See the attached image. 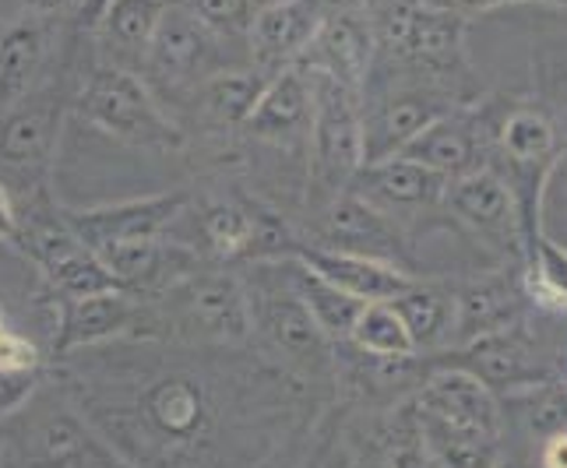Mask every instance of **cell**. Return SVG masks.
Returning a JSON list of instances; mask_svg holds the SVG:
<instances>
[{
	"label": "cell",
	"instance_id": "1",
	"mask_svg": "<svg viewBox=\"0 0 567 468\" xmlns=\"http://www.w3.org/2000/svg\"><path fill=\"white\" fill-rule=\"evenodd\" d=\"M127 468H297L339 398L247 349L113 342L50 360Z\"/></svg>",
	"mask_w": 567,
	"mask_h": 468
},
{
	"label": "cell",
	"instance_id": "2",
	"mask_svg": "<svg viewBox=\"0 0 567 468\" xmlns=\"http://www.w3.org/2000/svg\"><path fill=\"white\" fill-rule=\"evenodd\" d=\"M250 310V345L286 377L339 398V353L289 282L286 258L258 261L240 275Z\"/></svg>",
	"mask_w": 567,
	"mask_h": 468
},
{
	"label": "cell",
	"instance_id": "3",
	"mask_svg": "<svg viewBox=\"0 0 567 468\" xmlns=\"http://www.w3.org/2000/svg\"><path fill=\"white\" fill-rule=\"evenodd\" d=\"M426 468H494L507 444L504 405L458 370H430L409 395Z\"/></svg>",
	"mask_w": 567,
	"mask_h": 468
},
{
	"label": "cell",
	"instance_id": "4",
	"mask_svg": "<svg viewBox=\"0 0 567 468\" xmlns=\"http://www.w3.org/2000/svg\"><path fill=\"white\" fill-rule=\"evenodd\" d=\"M491 121V169L507 184L518 205L525 253L543 237V205L557 166L567 155L557 116L533 100L486 103Z\"/></svg>",
	"mask_w": 567,
	"mask_h": 468
},
{
	"label": "cell",
	"instance_id": "5",
	"mask_svg": "<svg viewBox=\"0 0 567 468\" xmlns=\"http://www.w3.org/2000/svg\"><path fill=\"white\" fill-rule=\"evenodd\" d=\"M0 468H127L50 374L0 423Z\"/></svg>",
	"mask_w": 567,
	"mask_h": 468
},
{
	"label": "cell",
	"instance_id": "6",
	"mask_svg": "<svg viewBox=\"0 0 567 468\" xmlns=\"http://www.w3.org/2000/svg\"><path fill=\"white\" fill-rule=\"evenodd\" d=\"M148 306V342L190 349H250V310L240 275L198 268Z\"/></svg>",
	"mask_w": 567,
	"mask_h": 468
},
{
	"label": "cell",
	"instance_id": "7",
	"mask_svg": "<svg viewBox=\"0 0 567 468\" xmlns=\"http://www.w3.org/2000/svg\"><path fill=\"white\" fill-rule=\"evenodd\" d=\"M423 377L430 370H458L480 381L486 392L497 398H512L518 392H529L536 384L564 377V366L557 360V349L543 331L533 327V310L512 327L483 335L476 342L441 349V353L416 356Z\"/></svg>",
	"mask_w": 567,
	"mask_h": 468
},
{
	"label": "cell",
	"instance_id": "8",
	"mask_svg": "<svg viewBox=\"0 0 567 468\" xmlns=\"http://www.w3.org/2000/svg\"><path fill=\"white\" fill-rule=\"evenodd\" d=\"M74 106L85 124L124 145L159 152H173L184 145V131L169 121L148 85L138 82L127 67H95L82 92H78Z\"/></svg>",
	"mask_w": 567,
	"mask_h": 468
},
{
	"label": "cell",
	"instance_id": "9",
	"mask_svg": "<svg viewBox=\"0 0 567 468\" xmlns=\"http://www.w3.org/2000/svg\"><path fill=\"white\" fill-rule=\"evenodd\" d=\"M14 247L39 268L53 297H95V292L121 289L100 261V253L89 250L64 222V211L35 198L29 211H18Z\"/></svg>",
	"mask_w": 567,
	"mask_h": 468
},
{
	"label": "cell",
	"instance_id": "10",
	"mask_svg": "<svg viewBox=\"0 0 567 468\" xmlns=\"http://www.w3.org/2000/svg\"><path fill=\"white\" fill-rule=\"evenodd\" d=\"M315 74V116H310V184L315 201L328 205L349 190L363 169V106L353 89L321 71Z\"/></svg>",
	"mask_w": 567,
	"mask_h": 468
},
{
	"label": "cell",
	"instance_id": "11",
	"mask_svg": "<svg viewBox=\"0 0 567 468\" xmlns=\"http://www.w3.org/2000/svg\"><path fill=\"white\" fill-rule=\"evenodd\" d=\"M465 29L468 18L462 11L399 0L384 14L381 39L391 53L402 56L409 67H416L430 82L452 85V77L465 71Z\"/></svg>",
	"mask_w": 567,
	"mask_h": 468
},
{
	"label": "cell",
	"instance_id": "12",
	"mask_svg": "<svg viewBox=\"0 0 567 468\" xmlns=\"http://www.w3.org/2000/svg\"><path fill=\"white\" fill-rule=\"evenodd\" d=\"M465 103H476V100L465 95L462 89L426 82V77L378 95L374 103L363 106V166L399 155L409 142H416L430 124Z\"/></svg>",
	"mask_w": 567,
	"mask_h": 468
},
{
	"label": "cell",
	"instance_id": "13",
	"mask_svg": "<svg viewBox=\"0 0 567 468\" xmlns=\"http://www.w3.org/2000/svg\"><path fill=\"white\" fill-rule=\"evenodd\" d=\"M441 211H447V219L491 250L497 264L522 268L525 240H522L518 205L512 198V190H507V184L491 166L468 173V177L447 180Z\"/></svg>",
	"mask_w": 567,
	"mask_h": 468
},
{
	"label": "cell",
	"instance_id": "14",
	"mask_svg": "<svg viewBox=\"0 0 567 468\" xmlns=\"http://www.w3.org/2000/svg\"><path fill=\"white\" fill-rule=\"evenodd\" d=\"M202 250L219 261H282L297 250V240L279 216L244 198H212L194 216Z\"/></svg>",
	"mask_w": 567,
	"mask_h": 468
},
{
	"label": "cell",
	"instance_id": "15",
	"mask_svg": "<svg viewBox=\"0 0 567 468\" xmlns=\"http://www.w3.org/2000/svg\"><path fill=\"white\" fill-rule=\"evenodd\" d=\"M113 342H148V306L124 289L95 297H56V327L50 360Z\"/></svg>",
	"mask_w": 567,
	"mask_h": 468
},
{
	"label": "cell",
	"instance_id": "16",
	"mask_svg": "<svg viewBox=\"0 0 567 468\" xmlns=\"http://www.w3.org/2000/svg\"><path fill=\"white\" fill-rule=\"evenodd\" d=\"M310 247L357 253V258L384 261L391 268H402L409 275H416V261L402 237V226L395 219H388L381 208L363 201L353 190H342L339 198L321 205L318 243H310Z\"/></svg>",
	"mask_w": 567,
	"mask_h": 468
},
{
	"label": "cell",
	"instance_id": "17",
	"mask_svg": "<svg viewBox=\"0 0 567 468\" xmlns=\"http://www.w3.org/2000/svg\"><path fill=\"white\" fill-rule=\"evenodd\" d=\"M187 205L190 194L173 190V194H148V198L100 205V208H61V211L74 237L89 250L100 253L116 243L169 237V229L181 222Z\"/></svg>",
	"mask_w": 567,
	"mask_h": 468
},
{
	"label": "cell",
	"instance_id": "18",
	"mask_svg": "<svg viewBox=\"0 0 567 468\" xmlns=\"http://www.w3.org/2000/svg\"><path fill=\"white\" fill-rule=\"evenodd\" d=\"M219 43H223L219 35H212L198 18L173 0L148 39L142 64L166 89H184V85L202 89L212 74L226 71Z\"/></svg>",
	"mask_w": 567,
	"mask_h": 468
},
{
	"label": "cell",
	"instance_id": "19",
	"mask_svg": "<svg viewBox=\"0 0 567 468\" xmlns=\"http://www.w3.org/2000/svg\"><path fill=\"white\" fill-rule=\"evenodd\" d=\"M399 155L434 169L444 180H458L468 173L491 166V121L486 103H465L441 121L430 124L416 142H409Z\"/></svg>",
	"mask_w": 567,
	"mask_h": 468
},
{
	"label": "cell",
	"instance_id": "20",
	"mask_svg": "<svg viewBox=\"0 0 567 468\" xmlns=\"http://www.w3.org/2000/svg\"><path fill=\"white\" fill-rule=\"evenodd\" d=\"M61 121L64 103L53 89H32L0 110V166L14 177H39L53 159Z\"/></svg>",
	"mask_w": 567,
	"mask_h": 468
},
{
	"label": "cell",
	"instance_id": "21",
	"mask_svg": "<svg viewBox=\"0 0 567 468\" xmlns=\"http://www.w3.org/2000/svg\"><path fill=\"white\" fill-rule=\"evenodd\" d=\"M452 300H455L452 345H465L483 335H494V331L512 327L533 310L522 289V268H507V264L476 271V275L455 282Z\"/></svg>",
	"mask_w": 567,
	"mask_h": 468
},
{
	"label": "cell",
	"instance_id": "22",
	"mask_svg": "<svg viewBox=\"0 0 567 468\" xmlns=\"http://www.w3.org/2000/svg\"><path fill=\"white\" fill-rule=\"evenodd\" d=\"M444 187L447 180L437 177L434 169H426L405 155H391V159L381 163H367L349 190L360 194L363 201H370L374 208H381L388 219H395L402 226V219L423 216V211H437L444 201Z\"/></svg>",
	"mask_w": 567,
	"mask_h": 468
},
{
	"label": "cell",
	"instance_id": "23",
	"mask_svg": "<svg viewBox=\"0 0 567 468\" xmlns=\"http://www.w3.org/2000/svg\"><path fill=\"white\" fill-rule=\"evenodd\" d=\"M310 116H315V74L297 61L268 77L244 127L265 142H297L310 134Z\"/></svg>",
	"mask_w": 567,
	"mask_h": 468
},
{
	"label": "cell",
	"instance_id": "24",
	"mask_svg": "<svg viewBox=\"0 0 567 468\" xmlns=\"http://www.w3.org/2000/svg\"><path fill=\"white\" fill-rule=\"evenodd\" d=\"M370 61H374V32L353 11H339L321 22L318 35L310 39V46L303 53V67L321 71L328 77H336L339 85L353 89L360 95Z\"/></svg>",
	"mask_w": 567,
	"mask_h": 468
},
{
	"label": "cell",
	"instance_id": "25",
	"mask_svg": "<svg viewBox=\"0 0 567 468\" xmlns=\"http://www.w3.org/2000/svg\"><path fill=\"white\" fill-rule=\"evenodd\" d=\"M321 22V0H289V4L254 11L247 29L254 61L268 74H276L286 64H297V56L307 53Z\"/></svg>",
	"mask_w": 567,
	"mask_h": 468
},
{
	"label": "cell",
	"instance_id": "26",
	"mask_svg": "<svg viewBox=\"0 0 567 468\" xmlns=\"http://www.w3.org/2000/svg\"><path fill=\"white\" fill-rule=\"evenodd\" d=\"M310 271H318L324 282L342 289L346 297H353L360 303H388L395 300L399 292L413 282L416 275H409L402 268H391L384 261H370L357 258V253H342V250H324V247H310L297 243V250L289 253Z\"/></svg>",
	"mask_w": 567,
	"mask_h": 468
},
{
	"label": "cell",
	"instance_id": "27",
	"mask_svg": "<svg viewBox=\"0 0 567 468\" xmlns=\"http://www.w3.org/2000/svg\"><path fill=\"white\" fill-rule=\"evenodd\" d=\"M402 318L409 339H413L416 356L441 353L452 345L455 335V300L452 285L434 282V279H413L395 300H388Z\"/></svg>",
	"mask_w": 567,
	"mask_h": 468
},
{
	"label": "cell",
	"instance_id": "28",
	"mask_svg": "<svg viewBox=\"0 0 567 468\" xmlns=\"http://www.w3.org/2000/svg\"><path fill=\"white\" fill-rule=\"evenodd\" d=\"M47 64V32L35 22H14L0 32V110L35 89Z\"/></svg>",
	"mask_w": 567,
	"mask_h": 468
},
{
	"label": "cell",
	"instance_id": "29",
	"mask_svg": "<svg viewBox=\"0 0 567 468\" xmlns=\"http://www.w3.org/2000/svg\"><path fill=\"white\" fill-rule=\"evenodd\" d=\"M286 271H289V282L297 289V297L303 300V306L310 310V318L318 321V327L324 335L336 342V345H346L349 342V331H353L360 310L367 303L346 297L342 289H336L331 282H324L318 271H310L307 264H300L297 258H286Z\"/></svg>",
	"mask_w": 567,
	"mask_h": 468
},
{
	"label": "cell",
	"instance_id": "30",
	"mask_svg": "<svg viewBox=\"0 0 567 468\" xmlns=\"http://www.w3.org/2000/svg\"><path fill=\"white\" fill-rule=\"evenodd\" d=\"M507 434L518 430L533 444L567 434V377H554L546 384H536L529 392H518L512 398H501Z\"/></svg>",
	"mask_w": 567,
	"mask_h": 468
},
{
	"label": "cell",
	"instance_id": "31",
	"mask_svg": "<svg viewBox=\"0 0 567 468\" xmlns=\"http://www.w3.org/2000/svg\"><path fill=\"white\" fill-rule=\"evenodd\" d=\"M522 289L533 310L567 321V247L543 232L522 261Z\"/></svg>",
	"mask_w": 567,
	"mask_h": 468
},
{
	"label": "cell",
	"instance_id": "32",
	"mask_svg": "<svg viewBox=\"0 0 567 468\" xmlns=\"http://www.w3.org/2000/svg\"><path fill=\"white\" fill-rule=\"evenodd\" d=\"M268 71L261 67H226L212 74L202 85V110L215 124H240L250 116L254 103H258L261 89L268 85Z\"/></svg>",
	"mask_w": 567,
	"mask_h": 468
},
{
	"label": "cell",
	"instance_id": "33",
	"mask_svg": "<svg viewBox=\"0 0 567 468\" xmlns=\"http://www.w3.org/2000/svg\"><path fill=\"white\" fill-rule=\"evenodd\" d=\"M173 0H113L110 11L100 18V29L106 46L116 50L121 56H134L142 61L148 50V39L159 25V18L166 14V8Z\"/></svg>",
	"mask_w": 567,
	"mask_h": 468
},
{
	"label": "cell",
	"instance_id": "34",
	"mask_svg": "<svg viewBox=\"0 0 567 468\" xmlns=\"http://www.w3.org/2000/svg\"><path fill=\"white\" fill-rule=\"evenodd\" d=\"M349 349H357L363 356H374V360H409L416 356L413 339L402 324V318L395 314L391 303H367L360 310V318L349 331Z\"/></svg>",
	"mask_w": 567,
	"mask_h": 468
},
{
	"label": "cell",
	"instance_id": "35",
	"mask_svg": "<svg viewBox=\"0 0 567 468\" xmlns=\"http://www.w3.org/2000/svg\"><path fill=\"white\" fill-rule=\"evenodd\" d=\"M177 4L187 8L212 35H219V39L247 35L250 18H254L250 0H177Z\"/></svg>",
	"mask_w": 567,
	"mask_h": 468
},
{
	"label": "cell",
	"instance_id": "36",
	"mask_svg": "<svg viewBox=\"0 0 567 468\" xmlns=\"http://www.w3.org/2000/svg\"><path fill=\"white\" fill-rule=\"evenodd\" d=\"M50 374V370H47ZM47 374H0V423L14 416L39 387H43Z\"/></svg>",
	"mask_w": 567,
	"mask_h": 468
},
{
	"label": "cell",
	"instance_id": "37",
	"mask_svg": "<svg viewBox=\"0 0 567 468\" xmlns=\"http://www.w3.org/2000/svg\"><path fill=\"white\" fill-rule=\"evenodd\" d=\"M536 468H567V434H554L536 444Z\"/></svg>",
	"mask_w": 567,
	"mask_h": 468
},
{
	"label": "cell",
	"instance_id": "38",
	"mask_svg": "<svg viewBox=\"0 0 567 468\" xmlns=\"http://www.w3.org/2000/svg\"><path fill=\"white\" fill-rule=\"evenodd\" d=\"M14 232H18V205L8 184L0 180V243H14Z\"/></svg>",
	"mask_w": 567,
	"mask_h": 468
},
{
	"label": "cell",
	"instance_id": "39",
	"mask_svg": "<svg viewBox=\"0 0 567 468\" xmlns=\"http://www.w3.org/2000/svg\"><path fill=\"white\" fill-rule=\"evenodd\" d=\"M501 4H536V0H447L444 8L452 11H491V8H501ZM539 4H567V0H539Z\"/></svg>",
	"mask_w": 567,
	"mask_h": 468
},
{
	"label": "cell",
	"instance_id": "40",
	"mask_svg": "<svg viewBox=\"0 0 567 468\" xmlns=\"http://www.w3.org/2000/svg\"><path fill=\"white\" fill-rule=\"evenodd\" d=\"M110 4H113V0H82V4H78V18H82V25L85 29L100 25V18L110 11Z\"/></svg>",
	"mask_w": 567,
	"mask_h": 468
},
{
	"label": "cell",
	"instance_id": "41",
	"mask_svg": "<svg viewBox=\"0 0 567 468\" xmlns=\"http://www.w3.org/2000/svg\"><path fill=\"white\" fill-rule=\"evenodd\" d=\"M494 468H536V458L533 455H522V451H515V447L504 444V451L494 461Z\"/></svg>",
	"mask_w": 567,
	"mask_h": 468
},
{
	"label": "cell",
	"instance_id": "42",
	"mask_svg": "<svg viewBox=\"0 0 567 468\" xmlns=\"http://www.w3.org/2000/svg\"><path fill=\"white\" fill-rule=\"evenodd\" d=\"M25 4L35 8V11H61L68 4H82V0H25Z\"/></svg>",
	"mask_w": 567,
	"mask_h": 468
},
{
	"label": "cell",
	"instance_id": "43",
	"mask_svg": "<svg viewBox=\"0 0 567 468\" xmlns=\"http://www.w3.org/2000/svg\"><path fill=\"white\" fill-rule=\"evenodd\" d=\"M254 11H265V8H276V4H289V0H250Z\"/></svg>",
	"mask_w": 567,
	"mask_h": 468
},
{
	"label": "cell",
	"instance_id": "44",
	"mask_svg": "<svg viewBox=\"0 0 567 468\" xmlns=\"http://www.w3.org/2000/svg\"><path fill=\"white\" fill-rule=\"evenodd\" d=\"M564 92H567V56H564Z\"/></svg>",
	"mask_w": 567,
	"mask_h": 468
},
{
	"label": "cell",
	"instance_id": "45",
	"mask_svg": "<svg viewBox=\"0 0 567 468\" xmlns=\"http://www.w3.org/2000/svg\"><path fill=\"white\" fill-rule=\"evenodd\" d=\"M346 4H349V8H353V4H360V0H346Z\"/></svg>",
	"mask_w": 567,
	"mask_h": 468
}]
</instances>
